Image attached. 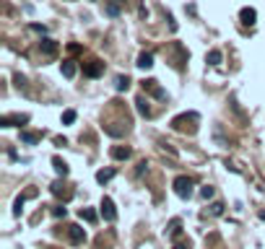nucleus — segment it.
<instances>
[{"instance_id": "423d86ee", "label": "nucleus", "mask_w": 265, "mask_h": 249, "mask_svg": "<svg viewBox=\"0 0 265 249\" xmlns=\"http://www.w3.org/2000/svg\"><path fill=\"white\" fill-rule=\"evenodd\" d=\"M101 70H104V62H99V60H91V62L86 65V75H88V78L101 75Z\"/></svg>"}, {"instance_id": "f3484780", "label": "nucleus", "mask_w": 265, "mask_h": 249, "mask_svg": "<svg viewBox=\"0 0 265 249\" xmlns=\"http://www.w3.org/2000/svg\"><path fill=\"white\" fill-rule=\"evenodd\" d=\"M211 216H224V202H213V205L208 208Z\"/></svg>"}, {"instance_id": "b1692460", "label": "nucleus", "mask_w": 265, "mask_h": 249, "mask_svg": "<svg viewBox=\"0 0 265 249\" xmlns=\"http://www.w3.org/2000/svg\"><path fill=\"white\" fill-rule=\"evenodd\" d=\"M177 231H179V221H172V226H169V234H172V236H175Z\"/></svg>"}, {"instance_id": "6e6552de", "label": "nucleus", "mask_w": 265, "mask_h": 249, "mask_svg": "<svg viewBox=\"0 0 265 249\" xmlns=\"http://www.w3.org/2000/svg\"><path fill=\"white\" fill-rule=\"evenodd\" d=\"M39 47H42V52L47 55V58H52V55H57V44H55L52 39H42V44H39Z\"/></svg>"}, {"instance_id": "6ab92c4d", "label": "nucleus", "mask_w": 265, "mask_h": 249, "mask_svg": "<svg viewBox=\"0 0 265 249\" xmlns=\"http://www.w3.org/2000/svg\"><path fill=\"white\" fill-rule=\"evenodd\" d=\"M208 62H211V65H221V52H218V50L208 52Z\"/></svg>"}, {"instance_id": "0eeeda50", "label": "nucleus", "mask_w": 265, "mask_h": 249, "mask_svg": "<svg viewBox=\"0 0 265 249\" xmlns=\"http://www.w3.org/2000/svg\"><path fill=\"white\" fill-rule=\"evenodd\" d=\"M138 67H143V70H151V67H154V55H151V52H143L141 58H138Z\"/></svg>"}, {"instance_id": "9b49d317", "label": "nucleus", "mask_w": 265, "mask_h": 249, "mask_svg": "<svg viewBox=\"0 0 265 249\" xmlns=\"http://www.w3.org/2000/svg\"><path fill=\"white\" fill-rule=\"evenodd\" d=\"M52 192H55L57 197H65V200L73 195V192H71V189H65V185H60V182H55V185H52Z\"/></svg>"}, {"instance_id": "4be33fe9", "label": "nucleus", "mask_w": 265, "mask_h": 249, "mask_svg": "<svg viewBox=\"0 0 265 249\" xmlns=\"http://www.w3.org/2000/svg\"><path fill=\"white\" fill-rule=\"evenodd\" d=\"M200 197H203V200H211V197H213V187H203V189H200Z\"/></svg>"}, {"instance_id": "5701e85b", "label": "nucleus", "mask_w": 265, "mask_h": 249, "mask_svg": "<svg viewBox=\"0 0 265 249\" xmlns=\"http://www.w3.org/2000/svg\"><path fill=\"white\" fill-rule=\"evenodd\" d=\"M65 213H68L65 208H55V210H52V216H55V218H65Z\"/></svg>"}, {"instance_id": "412c9836", "label": "nucleus", "mask_w": 265, "mask_h": 249, "mask_svg": "<svg viewBox=\"0 0 265 249\" xmlns=\"http://www.w3.org/2000/svg\"><path fill=\"white\" fill-rule=\"evenodd\" d=\"M146 172H148V161H141V164H138V169H135V174H138V177H143Z\"/></svg>"}, {"instance_id": "20e7f679", "label": "nucleus", "mask_w": 265, "mask_h": 249, "mask_svg": "<svg viewBox=\"0 0 265 249\" xmlns=\"http://www.w3.org/2000/svg\"><path fill=\"white\" fill-rule=\"evenodd\" d=\"M109 153H112L114 161H128V158H130V148H128V145H114Z\"/></svg>"}, {"instance_id": "4468645a", "label": "nucleus", "mask_w": 265, "mask_h": 249, "mask_svg": "<svg viewBox=\"0 0 265 249\" xmlns=\"http://www.w3.org/2000/svg\"><path fill=\"white\" fill-rule=\"evenodd\" d=\"M135 104H138V112H141L143 117H148V115H151V107H148V101H146V99H138Z\"/></svg>"}, {"instance_id": "aec40b11", "label": "nucleus", "mask_w": 265, "mask_h": 249, "mask_svg": "<svg viewBox=\"0 0 265 249\" xmlns=\"http://www.w3.org/2000/svg\"><path fill=\"white\" fill-rule=\"evenodd\" d=\"M21 140H24V143H37L39 138H37L34 132H24V135H21Z\"/></svg>"}, {"instance_id": "f8f14e48", "label": "nucleus", "mask_w": 265, "mask_h": 249, "mask_svg": "<svg viewBox=\"0 0 265 249\" xmlns=\"http://www.w3.org/2000/svg\"><path fill=\"white\" fill-rule=\"evenodd\" d=\"M143 86L148 88V91H154V96H156V99H167V94H164V91H161V88L156 86V81H146Z\"/></svg>"}, {"instance_id": "ddd939ff", "label": "nucleus", "mask_w": 265, "mask_h": 249, "mask_svg": "<svg viewBox=\"0 0 265 249\" xmlns=\"http://www.w3.org/2000/svg\"><path fill=\"white\" fill-rule=\"evenodd\" d=\"M52 164H55V172L60 174V177H68V164L60 161V158H52Z\"/></svg>"}, {"instance_id": "f03ea898", "label": "nucleus", "mask_w": 265, "mask_h": 249, "mask_svg": "<svg viewBox=\"0 0 265 249\" xmlns=\"http://www.w3.org/2000/svg\"><path fill=\"white\" fill-rule=\"evenodd\" d=\"M101 218H104L107 223H114V221H117V208H114L112 197H104V200H101Z\"/></svg>"}, {"instance_id": "9d476101", "label": "nucleus", "mask_w": 265, "mask_h": 249, "mask_svg": "<svg viewBox=\"0 0 265 249\" xmlns=\"http://www.w3.org/2000/svg\"><path fill=\"white\" fill-rule=\"evenodd\" d=\"M60 70H63L65 78H73V75H76V62H73V60H65V62L60 65Z\"/></svg>"}, {"instance_id": "dca6fc26", "label": "nucleus", "mask_w": 265, "mask_h": 249, "mask_svg": "<svg viewBox=\"0 0 265 249\" xmlns=\"http://www.w3.org/2000/svg\"><path fill=\"white\" fill-rule=\"evenodd\" d=\"M81 218L88 221V223H94V221H96V213L91 210V208H84V210H81Z\"/></svg>"}, {"instance_id": "393cba45", "label": "nucleus", "mask_w": 265, "mask_h": 249, "mask_svg": "<svg viewBox=\"0 0 265 249\" xmlns=\"http://www.w3.org/2000/svg\"><path fill=\"white\" fill-rule=\"evenodd\" d=\"M107 13H109V16H117V13H120V8L112 3V5H107Z\"/></svg>"}, {"instance_id": "a878e982", "label": "nucleus", "mask_w": 265, "mask_h": 249, "mask_svg": "<svg viewBox=\"0 0 265 249\" xmlns=\"http://www.w3.org/2000/svg\"><path fill=\"white\" fill-rule=\"evenodd\" d=\"M175 249H187V247H185V244H177V247H175Z\"/></svg>"}, {"instance_id": "f257e3e1", "label": "nucleus", "mask_w": 265, "mask_h": 249, "mask_svg": "<svg viewBox=\"0 0 265 249\" xmlns=\"http://www.w3.org/2000/svg\"><path fill=\"white\" fill-rule=\"evenodd\" d=\"M175 192H177V197H182V200L192 197V179L177 177V179H175Z\"/></svg>"}, {"instance_id": "7ed1b4c3", "label": "nucleus", "mask_w": 265, "mask_h": 249, "mask_svg": "<svg viewBox=\"0 0 265 249\" xmlns=\"http://www.w3.org/2000/svg\"><path fill=\"white\" fill-rule=\"evenodd\" d=\"M239 18H242V24H245V26H255L258 10H255V8H242V10H239Z\"/></svg>"}, {"instance_id": "a211bd4d", "label": "nucleus", "mask_w": 265, "mask_h": 249, "mask_svg": "<svg viewBox=\"0 0 265 249\" xmlns=\"http://www.w3.org/2000/svg\"><path fill=\"white\" fill-rule=\"evenodd\" d=\"M63 122H65V124H73V122H76V112H73V109H65V112H63Z\"/></svg>"}, {"instance_id": "39448f33", "label": "nucleus", "mask_w": 265, "mask_h": 249, "mask_svg": "<svg viewBox=\"0 0 265 249\" xmlns=\"http://www.w3.org/2000/svg\"><path fill=\"white\" fill-rule=\"evenodd\" d=\"M68 236H71V242H73V244H84V242H86V231L81 229V226H71Z\"/></svg>"}, {"instance_id": "2eb2a0df", "label": "nucleus", "mask_w": 265, "mask_h": 249, "mask_svg": "<svg viewBox=\"0 0 265 249\" xmlns=\"http://www.w3.org/2000/svg\"><path fill=\"white\" fill-rule=\"evenodd\" d=\"M128 86H130V78L128 75H120L117 81H114V88H117V91H125Z\"/></svg>"}, {"instance_id": "bb28decb", "label": "nucleus", "mask_w": 265, "mask_h": 249, "mask_svg": "<svg viewBox=\"0 0 265 249\" xmlns=\"http://www.w3.org/2000/svg\"><path fill=\"white\" fill-rule=\"evenodd\" d=\"M117 3H125V0H117Z\"/></svg>"}, {"instance_id": "1a4fd4ad", "label": "nucleus", "mask_w": 265, "mask_h": 249, "mask_svg": "<svg viewBox=\"0 0 265 249\" xmlns=\"http://www.w3.org/2000/svg\"><path fill=\"white\" fill-rule=\"evenodd\" d=\"M114 174H117L114 169H101V172H96V182H99V185H107Z\"/></svg>"}]
</instances>
